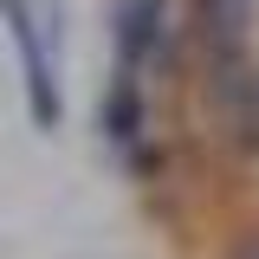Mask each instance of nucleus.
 <instances>
[{"label":"nucleus","instance_id":"obj_1","mask_svg":"<svg viewBox=\"0 0 259 259\" xmlns=\"http://www.w3.org/2000/svg\"><path fill=\"white\" fill-rule=\"evenodd\" d=\"M207 110L240 156H259V59H221L207 71Z\"/></svg>","mask_w":259,"mask_h":259},{"label":"nucleus","instance_id":"obj_2","mask_svg":"<svg viewBox=\"0 0 259 259\" xmlns=\"http://www.w3.org/2000/svg\"><path fill=\"white\" fill-rule=\"evenodd\" d=\"M0 20L13 26V46H20V71H26V117L39 130H59L65 104L59 84H52V65H46V46H39V20L26 13V0H0Z\"/></svg>","mask_w":259,"mask_h":259},{"label":"nucleus","instance_id":"obj_3","mask_svg":"<svg viewBox=\"0 0 259 259\" xmlns=\"http://www.w3.org/2000/svg\"><path fill=\"white\" fill-rule=\"evenodd\" d=\"M253 13L259 0H194V32H201V46L221 59H240V46H246V32H253Z\"/></svg>","mask_w":259,"mask_h":259},{"label":"nucleus","instance_id":"obj_4","mask_svg":"<svg viewBox=\"0 0 259 259\" xmlns=\"http://www.w3.org/2000/svg\"><path fill=\"white\" fill-rule=\"evenodd\" d=\"M156 46H162V0H123L117 7V59H123V71L156 59Z\"/></svg>","mask_w":259,"mask_h":259},{"label":"nucleus","instance_id":"obj_5","mask_svg":"<svg viewBox=\"0 0 259 259\" xmlns=\"http://www.w3.org/2000/svg\"><path fill=\"white\" fill-rule=\"evenodd\" d=\"M97 130H104L110 143L136 149V136H143V91H136V71H117V78H110V91H104V104H97Z\"/></svg>","mask_w":259,"mask_h":259},{"label":"nucleus","instance_id":"obj_6","mask_svg":"<svg viewBox=\"0 0 259 259\" xmlns=\"http://www.w3.org/2000/svg\"><path fill=\"white\" fill-rule=\"evenodd\" d=\"M227 259H259V227H253V233H240V240H233V253H227Z\"/></svg>","mask_w":259,"mask_h":259}]
</instances>
